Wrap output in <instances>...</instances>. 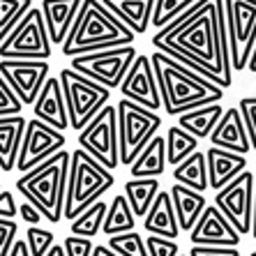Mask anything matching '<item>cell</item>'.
I'll return each instance as SVG.
<instances>
[{
	"label": "cell",
	"mask_w": 256,
	"mask_h": 256,
	"mask_svg": "<svg viewBox=\"0 0 256 256\" xmlns=\"http://www.w3.org/2000/svg\"><path fill=\"white\" fill-rule=\"evenodd\" d=\"M166 138V164L176 166L178 162H182L187 155H192L198 148V138L194 134H190L187 130H182L180 125L168 127V136Z\"/></svg>",
	"instance_id": "cell-31"
},
{
	"label": "cell",
	"mask_w": 256,
	"mask_h": 256,
	"mask_svg": "<svg viewBox=\"0 0 256 256\" xmlns=\"http://www.w3.org/2000/svg\"><path fill=\"white\" fill-rule=\"evenodd\" d=\"M30 7H32V0H0V42L10 35V30L18 24V18Z\"/></svg>",
	"instance_id": "cell-33"
},
{
	"label": "cell",
	"mask_w": 256,
	"mask_h": 256,
	"mask_svg": "<svg viewBox=\"0 0 256 256\" xmlns=\"http://www.w3.org/2000/svg\"><path fill=\"white\" fill-rule=\"evenodd\" d=\"M92 256H120L116 254L108 244H95V250H92Z\"/></svg>",
	"instance_id": "cell-45"
},
{
	"label": "cell",
	"mask_w": 256,
	"mask_h": 256,
	"mask_svg": "<svg viewBox=\"0 0 256 256\" xmlns=\"http://www.w3.org/2000/svg\"><path fill=\"white\" fill-rule=\"evenodd\" d=\"M178 256H190V254H178Z\"/></svg>",
	"instance_id": "cell-50"
},
{
	"label": "cell",
	"mask_w": 256,
	"mask_h": 256,
	"mask_svg": "<svg viewBox=\"0 0 256 256\" xmlns=\"http://www.w3.org/2000/svg\"><path fill=\"white\" fill-rule=\"evenodd\" d=\"M166 171V138L155 134L130 164L132 178H157Z\"/></svg>",
	"instance_id": "cell-24"
},
{
	"label": "cell",
	"mask_w": 256,
	"mask_h": 256,
	"mask_svg": "<svg viewBox=\"0 0 256 256\" xmlns=\"http://www.w3.org/2000/svg\"><path fill=\"white\" fill-rule=\"evenodd\" d=\"M0 58H51V40L40 7H30L10 30V35L0 42Z\"/></svg>",
	"instance_id": "cell-10"
},
{
	"label": "cell",
	"mask_w": 256,
	"mask_h": 256,
	"mask_svg": "<svg viewBox=\"0 0 256 256\" xmlns=\"http://www.w3.org/2000/svg\"><path fill=\"white\" fill-rule=\"evenodd\" d=\"M252 236L256 240V173H254V212H252Z\"/></svg>",
	"instance_id": "cell-46"
},
{
	"label": "cell",
	"mask_w": 256,
	"mask_h": 256,
	"mask_svg": "<svg viewBox=\"0 0 256 256\" xmlns=\"http://www.w3.org/2000/svg\"><path fill=\"white\" fill-rule=\"evenodd\" d=\"M44 256H65V250H62V244H51V247H48L46 250V254Z\"/></svg>",
	"instance_id": "cell-47"
},
{
	"label": "cell",
	"mask_w": 256,
	"mask_h": 256,
	"mask_svg": "<svg viewBox=\"0 0 256 256\" xmlns=\"http://www.w3.org/2000/svg\"><path fill=\"white\" fill-rule=\"evenodd\" d=\"M78 148L102 162L108 171H116L120 164L118 155V116H116L114 104H104V106L92 116L88 125L76 134Z\"/></svg>",
	"instance_id": "cell-11"
},
{
	"label": "cell",
	"mask_w": 256,
	"mask_h": 256,
	"mask_svg": "<svg viewBox=\"0 0 256 256\" xmlns=\"http://www.w3.org/2000/svg\"><path fill=\"white\" fill-rule=\"evenodd\" d=\"M146 250H148V256H178V242L173 238H164V236H152L148 233L146 238Z\"/></svg>",
	"instance_id": "cell-36"
},
{
	"label": "cell",
	"mask_w": 256,
	"mask_h": 256,
	"mask_svg": "<svg viewBox=\"0 0 256 256\" xmlns=\"http://www.w3.org/2000/svg\"><path fill=\"white\" fill-rule=\"evenodd\" d=\"M160 192V180L157 178H132L125 182V198L130 203L134 217H143L148 212L150 203L155 201Z\"/></svg>",
	"instance_id": "cell-28"
},
{
	"label": "cell",
	"mask_w": 256,
	"mask_h": 256,
	"mask_svg": "<svg viewBox=\"0 0 256 256\" xmlns=\"http://www.w3.org/2000/svg\"><path fill=\"white\" fill-rule=\"evenodd\" d=\"M21 100L14 95V90L10 88L2 74H0V116H14V114H21Z\"/></svg>",
	"instance_id": "cell-38"
},
{
	"label": "cell",
	"mask_w": 256,
	"mask_h": 256,
	"mask_svg": "<svg viewBox=\"0 0 256 256\" xmlns=\"http://www.w3.org/2000/svg\"><path fill=\"white\" fill-rule=\"evenodd\" d=\"M32 114L42 122L56 127L60 132L70 130V118H67V106H65V95L60 88V78L48 76L44 86L40 88L35 102H32Z\"/></svg>",
	"instance_id": "cell-17"
},
{
	"label": "cell",
	"mask_w": 256,
	"mask_h": 256,
	"mask_svg": "<svg viewBox=\"0 0 256 256\" xmlns=\"http://www.w3.org/2000/svg\"><path fill=\"white\" fill-rule=\"evenodd\" d=\"M250 256H256V252H252V254H250Z\"/></svg>",
	"instance_id": "cell-49"
},
{
	"label": "cell",
	"mask_w": 256,
	"mask_h": 256,
	"mask_svg": "<svg viewBox=\"0 0 256 256\" xmlns=\"http://www.w3.org/2000/svg\"><path fill=\"white\" fill-rule=\"evenodd\" d=\"M67 136L65 132L56 130V127L42 122L40 118H32L26 122V132L21 138V148H18V157H16V171L26 173L32 166L42 164L44 160L65 148Z\"/></svg>",
	"instance_id": "cell-13"
},
{
	"label": "cell",
	"mask_w": 256,
	"mask_h": 256,
	"mask_svg": "<svg viewBox=\"0 0 256 256\" xmlns=\"http://www.w3.org/2000/svg\"><path fill=\"white\" fill-rule=\"evenodd\" d=\"M106 206L108 203L100 201L90 203L84 212H78L74 220H72L70 228L74 236H84V238H95L97 233L102 231V224H104V214H106Z\"/></svg>",
	"instance_id": "cell-30"
},
{
	"label": "cell",
	"mask_w": 256,
	"mask_h": 256,
	"mask_svg": "<svg viewBox=\"0 0 256 256\" xmlns=\"http://www.w3.org/2000/svg\"><path fill=\"white\" fill-rule=\"evenodd\" d=\"M60 88L65 95V106H67V118H70V127L74 132H81L88 125L92 116L100 111L104 104H108L111 97V88L97 84L92 78H88L81 72L65 67L60 72Z\"/></svg>",
	"instance_id": "cell-6"
},
{
	"label": "cell",
	"mask_w": 256,
	"mask_h": 256,
	"mask_svg": "<svg viewBox=\"0 0 256 256\" xmlns=\"http://www.w3.org/2000/svg\"><path fill=\"white\" fill-rule=\"evenodd\" d=\"M62 250H65V256H92L95 242H92V238H84V236L72 233L62 240Z\"/></svg>",
	"instance_id": "cell-39"
},
{
	"label": "cell",
	"mask_w": 256,
	"mask_h": 256,
	"mask_svg": "<svg viewBox=\"0 0 256 256\" xmlns=\"http://www.w3.org/2000/svg\"><path fill=\"white\" fill-rule=\"evenodd\" d=\"M81 0H42L40 12L44 16V26H46L48 40L51 44H62L65 42L67 32H70L74 16L78 12Z\"/></svg>",
	"instance_id": "cell-20"
},
{
	"label": "cell",
	"mask_w": 256,
	"mask_h": 256,
	"mask_svg": "<svg viewBox=\"0 0 256 256\" xmlns=\"http://www.w3.org/2000/svg\"><path fill=\"white\" fill-rule=\"evenodd\" d=\"M143 228L148 233H152V236H164V238L178 240L180 226H178V220H176L171 194L166 190L157 192L155 201L150 203L148 212L143 214Z\"/></svg>",
	"instance_id": "cell-21"
},
{
	"label": "cell",
	"mask_w": 256,
	"mask_h": 256,
	"mask_svg": "<svg viewBox=\"0 0 256 256\" xmlns=\"http://www.w3.org/2000/svg\"><path fill=\"white\" fill-rule=\"evenodd\" d=\"M238 108H240V114H242L244 127H247L250 146H252V150H256V97H242Z\"/></svg>",
	"instance_id": "cell-37"
},
{
	"label": "cell",
	"mask_w": 256,
	"mask_h": 256,
	"mask_svg": "<svg viewBox=\"0 0 256 256\" xmlns=\"http://www.w3.org/2000/svg\"><path fill=\"white\" fill-rule=\"evenodd\" d=\"M222 114H224V106H222L220 102H210V104H203V106L178 114V125L182 130H187L190 134H194L196 138H206L214 130Z\"/></svg>",
	"instance_id": "cell-26"
},
{
	"label": "cell",
	"mask_w": 256,
	"mask_h": 256,
	"mask_svg": "<svg viewBox=\"0 0 256 256\" xmlns=\"http://www.w3.org/2000/svg\"><path fill=\"white\" fill-rule=\"evenodd\" d=\"M48 62L35 58H0V74L5 78L21 104H32L48 78Z\"/></svg>",
	"instance_id": "cell-14"
},
{
	"label": "cell",
	"mask_w": 256,
	"mask_h": 256,
	"mask_svg": "<svg viewBox=\"0 0 256 256\" xmlns=\"http://www.w3.org/2000/svg\"><path fill=\"white\" fill-rule=\"evenodd\" d=\"M108 247L120 256H148L146 250V240H143L141 233H136L134 228L125 233H116V236H108Z\"/></svg>",
	"instance_id": "cell-32"
},
{
	"label": "cell",
	"mask_w": 256,
	"mask_h": 256,
	"mask_svg": "<svg viewBox=\"0 0 256 256\" xmlns=\"http://www.w3.org/2000/svg\"><path fill=\"white\" fill-rule=\"evenodd\" d=\"M116 116H118V155L120 164L130 166L132 160L143 150V146L155 136L162 127V116L157 111L146 108L136 102L122 100L116 106Z\"/></svg>",
	"instance_id": "cell-7"
},
{
	"label": "cell",
	"mask_w": 256,
	"mask_h": 256,
	"mask_svg": "<svg viewBox=\"0 0 256 256\" xmlns=\"http://www.w3.org/2000/svg\"><path fill=\"white\" fill-rule=\"evenodd\" d=\"M214 206L224 212L240 236H247L252 231L254 212V173L244 168L224 187H220L214 194Z\"/></svg>",
	"instance_id": "cell-12"
},
{
	"label": "cell",
	"mask_w": 256,
	"mask_h": 256,
	"mask_svg": "<svg viewBox=\"0 0 256 256\" xmlns=\"http://www.w3.org/2000/svg\"><path fill=\"white\" fill-rule=\"evenodd\" d=\"M134 226H136V220H134V212H132L125 194L114 196V201L106 206V214H104L102 231L106 233V236H116V233L132 231Z\"/></svg>",
	"instance_id": "cell-29"
},
{
	"label": "cell",
	"mask_w": 256,
	"mask_h": 256,
	"mask_svg": "<svg viewBox=\"0 0 256 256\" xmlns=\"http://www.w3.org/2000/svg\"><path fill=\"white\" fill-rule=\"evenodd\" d=\"M173 178L180 185H187L196 192L208 190V168H206V152L194 150L182 162L173 166Z\"/></svg>",
	"instance_id": "cell-27"
},
{
	"label": "cell",
	"mask_w": 256,
	"mask_h": 256,
	"mask_svg": "<svg viewBox=\"0 0 256 256\" xmlns=\"http://www.w3.org/2000/svg\"><path fill=\"white\" fill-rule=\"evenodd\" d=\"M196 0H155L152 5V16H150V26L152 28H162V26L171 24L176 16L185 12L190 5H194Z\"/></svg>",
	"instance_id": "cell-34"
},
{
	"label": "cell",
	"mask_w": 256,
	"mask_h": 256,
	"mask_svg": "<svg viewBox=\"0 0 256 256\" xmlns=\"http://www.w3.org/2000/svg\"><path fill=\"white\" fill-rule=\"evenodd\" d=\"M247 70H250L252 74H256V42H254V48H252V54H250V60H247Z\"/></svg>",
	"instance_id": "cell-48"
},
{
	"label": "cell",
	"mask_w": 256,
	"mask_h": 256,
	"mask_svg": "<svg viewBox=\"0 0 256 256\" xmlns=\"http://www.w3.org/2000/svg\"><path fill=\"white\" fill-rule=\"evenodd\" d=\"M67 168H70V152L58 150L42 164L21 173V178L14 182V187L21 192V196L28 198L44 214L48 224H58L62 220Z\"/></svg>",
	"instance_id": "cell-4"
},
{
	"label": "cell",
	"mask_w": 256,
	"mask_h": 256,
	"mask_svg": "<svg viewBox=\"0 0 256 256\" xmlns=\"http://www.w3.org/2000/svg\"><path fill=\"white\" fill-rule=\"evenodd\" d=\"M208 138L212 141V146L233 150V152H240V155H247L252 150L250 136H247V127H244L242 114H240L238 106H231L222 114V118L217 120V125L210 132Z\"/></svg>",
	"instance_id": "cell-18"
},
{
	"label": "cell",
	"mask_w": 256,
	"mask_h": 256,
	"mask_svg": "<svg viewBox=\"0 0 256 256\" xmlns=\"http://www.w3.org/2000/svg\"><path fill=\"white\" fill-rule=\"evenodd\" d=\"M134 58H136L134 44H122V46L97 48V51H88V54L72 56L70 67L114 90L120 86Z\"/></svg>",
	"instance_id": "cell-9"
},
{
	"label": "cell",
	"mask_w": 256,
	"mask_h": 256,
	"mask_svg": "<svg viewBox=\"0 0 256 256\" xmlns=\"http://www.w3.org/2000/svg\"><path fill=\"white\" fill-rule=\"evenodd\" d=\"M26 242H28L30 256H44L48 247L54 244V233L48 228H40V224H32L26 233Z\"/></svg>",
	"instance_id": "cell-35"
},
{
	"label": "cell",
	"mask_w": 256,
	"mask_h": 256,
	"mask_svg": "<svg viewBox=\"0 0 256 256\" xmlns=\"http://www.w3.org/2000/svg\"><path fill=\"white\" fill-rule=\"evenodd\" d=\"M18 214H21V222H26L28 226H32V224H40V222L44 220V214L40 212V210L32 206V203L26 198L21 206H18Z\"/></svg>",
	"instance_id": "cell-43"
},
{
	"label": "cell",
	"mask_w": 256,
	"mask_h": 256,
	"mask_svg": "<svg viewBox=\"0 0 256 256\" xmlns=\"http://www.w3.org/2000/svg\"><path fill=\"white\" fill-rule=\"evenodd\" d=\"M240 236L233 224L224 217L217 206H208L203 212L198 214L196 224L190 231V242L192 244H220V247H238L240 244Z\"/></svg>",
	"instance_id": "cell-16"
},
{
	"label": "cell",
	"mask_w": 256,
	"mask_h": 256,
	"mask_svg": "<svg viewBox=\"0 0 256 256\" xmlns=\"http://www.w3.org/2000/svg\"><path fill=\"white\" fill-rule=\"evenodd\" d=\"M190 256H240L238 247H220V244H192Z\"/></svg>",
	"instance_id": "cell-41"
},
{
	"label": "cell",
	"mask_w": 256,
	"mask_h": 256,
	"mask_svg": "<svg viewBox=\"0 0 256 256\" xmlns=\"http://www.w3.org/2000/svg\"><path fill=\"white\" fill-rule=\"evenodd\" d=\"M7 256H30V250H28V242L26 240H14L12 247H10V254Z\"/></svg>",
	"instance_id": "cell-44"
},
{
	"label": "cell",
	"mask_w": 256,
	"mask_h": 256,
	"mask_svg": "<svg viewBox=\"0 0 256 256\" xmlns=\"http://www.w3.org/2000/svg\"><path fill=\"white\" fill-rule=\"evenodd\" d=\"M18 226L14 220H7V217H0V256L10 254V247L16 240Z\"/></svg>",
	"instance_id": "cell-40"
},
{
	"label": "cell",
	"mask_w": 256,
	"mask_h": 256,
	"mask_svg": "<svg viewBox=\"0 0 256 256\" xmlns=\"http://www.w3.org/2000/svg\"><path fill=\"white\" fill-rule=\"evenodd\" d=\"M0 190H2V185H0Z\"/></svg>",
	"instance_id": "cell-51"
},
{
	"label": "cell",
	"mask_w": 256,
	"mask_h": 256,
	"mask_svg": "<svg viewBox=\"0 0 256 256\" xmlns=\"http://www.w3.org/2000/svg\"><path fill=\"white\" fill-rule=\"evenodd\" d=\"M150 60H152V70H155L157 76L162 108L168 116H178L182 111L203 106L210 102H222V97H224L222 86L203 78L196 72L187 70L185 65H180L171 56L155 51L150 56Z\"/></svg>",
	"instance_id": "cell-2"
},
{
	"label": "cell",
	"mask_w": 256,
	"mask_h": 256,
	"mask_svg": "<svg viewBox=\"0 0 256 256\" xmlns=\"http://www.w3.org/2000/svg\"><path fill=\"white\" fill-rule=\"evenodd\" d=\"M114 182V171H108L102 162H97L84 148L70 152L62 217L72 222L78 212H84L90 203H95L104 192L111 190Z\"/></svg>",
	"instance_id": "cell-5"
},
{
	"label": "cell",
	"mask_w": 256,
	"mask_h": 256,
	"mask_svg": "<svg viewBox=\"0 0 256 256\" xmlns=\"http://www.w3.org/2000/svg\"><path fill=\"white\" fill-rule=\"evenodd\" d=\"M28 120L21 114L14 116H0V171H14L16 166L18 148L26 132Z\"/></svg>",
	"instance_id": "cell-23"
},
{
	"label": "cell",
	"mask_w": 256,
	"mask_h": 256,
	"mask_svg": "<svg viewBox=\"0 0 256 256\" xmlns=\"http://www.w3.org/2000/svg\"><path fill=\"white\" fill-rule=\"evenodd\" d=\"M134 32L127 28L102 0H81L65 42L60 44L67 58L76 54H88L97 48L134 44Z\"/></svg>",
	"instance_id": "cell-3"
},
{
	"label": "cell",
	"mask_w": 256,
	"mask_h": 256,
	"mask_svg": "<svg viewBox=\"0 0 256 256\" xmlns=\"http://www.w3.org/2000/svg\"><path fill=\"white\" fill-rule=\"evenodd\" d=\"M150 42L155 48H173L196 58L231 88L233 70L228 58L224 0H196L171 24L157 28Z\"/></svg>",
	"instance_id": "cell-1"
},
{
	"label": "cell",
	"mask_w": 256,
	"mask_h": 256,
	"mask_svg": "<svg viewBox=\"0 0 256 256\" xmlns=\"http://www.w3.org/2000/svg\"><path fill=\"white\" fill-rule=\"evenodd\" d=\"M224 21L231 70L242 72L256 42V0H224Z\"/></svg>",
	"instance_id": "cell-8"
},
{
	"label": "cell",
	"mask_w": 256,
	"mask_h": 256,
	"mask_svg": "<svg viewBox=\"0 0 256 256\" xmlns=\"http://www.w3.org/2000/svg\"><path fill=\"white\" fill-rule=\"evenodd\" d=\"M206 168H208V190H220L240 171L247 168V157L233 152V150L212 146L206 150Z\"/></svg>",
	"instance_id": "cell-19"
},
{
	"label": "cell",
	"mask_w": 256,
	"mask_h": 256,
	"mask_svg": "<svg viewBox=\"0 0 256 256\" xmlns=\"http://www.w3.org/2000/svg\"><path fill=\"white\" fill-rule=\"evenodd\" d=\"M168 194H171V203H173V210H176V220H178L180 231L185 233L192 231V226L198 220V214L206 208V194L192 190L187 185H180V182H176L168 190Z\"/></svg>",
	"instance_id": "cell-22"
},
{
	"label": "cell",
	"mask_w": 256,
	"mask_h": 256,
	"mask_svg": "<svg viewBox=\"0 0 256 256\" xmlns=\"http://www.w3.org/2000/svg\"><path fill=\"white\" fill-rule=\"evenodd\" d=\"M120 92L127 100L136 102L146 108L160 111L162 108V97H160V88H157V76L152 70V60L150 56H138L132 60L130 70L120 81Z\"/></svg>",
	"instance_id": "cell-15"
},
{
	"label": "cell",
	"mask_w": 256,
	"mask_h": 256,
	"mask_svg": "<svg viewBox=\"0 0 256 256\" xmlns=\"http://www.w3.org/2000/svg\"><path fill=\"white\" fill-rule=\"evenodd\" d=\"M102 2H104L134 35H143V32L150 28V16H152L155 0H102Z\"/></svg>",
	"instance_id": "cell-25"
},
{
	"label": "cell",
	"mask_w": 256,
	"mask_h": 256,
	"mask_svg": "<svg viewBox=\"0 0 256 256\" xmlns=\"http://www.w3.org/2000/svg\"><path fill=\"white\" fill-rule=\"evenodd\" d=\"M16 214H18V206L14 201V194L7 190H0V217L14 220Z\"/></svg>",
	"instance_id": "cell-42"
}]
</instances>
